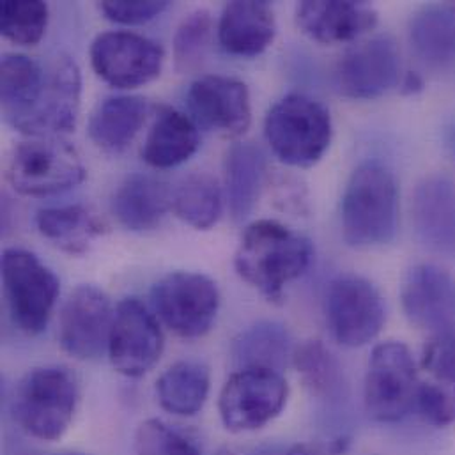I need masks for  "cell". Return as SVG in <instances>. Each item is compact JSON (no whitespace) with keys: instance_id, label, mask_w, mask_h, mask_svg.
I'll use <instances>...</instances> for the list:
<instances>
[{"instance_id":"cell-1","label":"cell","mask_w":455,"mask_h":455,"mask_svg":"<svg viewBox=\"0 0 455 455\" xmlns=\"http://www.w3.org/2000/svg\"><path fill=\"white\" fill-rule=\"evenodd\" d=\"M314 259L310 239L276 220H257L241 234L234 267L267 301L282 303L285 287L305 275Z\"/></svg>"},{"instance_id":"cell-2","label":"cell","mask_w":455,"mask_h":455,"mask_svg":"<svg viewBox=\"0 0 455 455\" xmlns=\"http://www.w3.org/2000/svg\"><path fill=\"white\" fill-rule=\"evenodd\" d=\"M340 222L349 246L374 248L394 241L399 228V185L385 164L369 160L355 169L342 197Z\"/></svg>"},{"instance_id":"cell-3","label":"cell","mask_w":455,"mask_h":455,"mask_svg":"<svg viewBox=\"0 0 455 455\" xmlns=\"http://www.w3.org/2000/svg\"><path fill=\"white\" fill-rule=\"evenodd\" d=\"M78 397L76 376L68 367L43 365L18 381L11 397V413L28 436L57 442L73 422Z\"/></svg>"},{"instance_id":"cell-4","label":"cell","mask_w":455,"mask_h":455,"mask_svg":"<svg viewBox=\"0 0 455 455\" xmlns=\"http://www.w3.org/2000/svg\"><path fill=\"white\" fill-rule=\"evenodd\" d=\"M331 135L330 110L301 92L278 100L264 119V137L273 155L298 169L314 167L328 151Z\"/></svg>"},{"instance_id":"cell-5","label":"cell","mask_w":455,"mask_h":455,"mask_svg":"<svg viewBox=\"0 0 455 455\" xmlns=\"http://www.w3.org/2000/svg\"><path fill=\"white\" fill-rule=\"evenodd\" d=\"M5 180L21 196L50 197L84 183L85 167L62 137H30L12 149Z\"/></svg>"},{"instance_id":"cell-6","label":"cell","mask_w":455,"mask_h":455,"mask_svg":"<svg viewBox=\"0 0 455 455\" xmlns=\"http://www.w3.org/2000/svg\"><path fill=\"white\" fill-rule=\"evenodd\" d=\"M2 283L12 323L27 335L44 331L60 292L55 273L28 250L5 248Z\"/></svg>"},{"instance_id":"cell-7","label":"cell","mask_w":455,"mask_h":455,"mask_svg":"<svg viewBox=\"0 0 455 455\" xmlns=\"http://www.w3.org/2000/svg\"><path fill=\"white\" fill-rule=\"evenodd\" d=\"M420 379L410 347L397 340L372 349L363 401L369 417L381 424L403 420L417 404Z\"/></svg>"},{"instance_id":"cell-8","label":"cell","mask_w":455,"mask_h":455,"mask_svg":"<svg viewBox=\"0 0 455 455\" xmlns=\"http://www.w3.org/2000/svg\"><path fill=\"white\" fill-rule=\"evenodd\" d=\"M151 301L156 315L172 333L183 339H199L217 321L220 291L203 273L174 271L153 285Z\"/></svg>"},{"instance_id":"cell-9","label":"cell","mask_w":455,"mask_h":455,"mask_svg":"<svg viewBox=\"0 0 455 455\" xmlns=\"http://www.w3.org/2000/svg\"><path fill=\"white\" fill-rule=\"evenodd\" d=\"M289 387L282 372L269 369L235 371L219 399L222 424L230 433H251L275 420L285 408Z\"/></svg>"},{"instance_id":"cell-10","label":"cell","mask_w":455,"mask_h":455,"mask_svg":"<svg viewBox=\"0 0 455 455\" xmlns=\"http://www.w3.org/2000/svg\"><path fill=\"white\" fill-rule=\"evenodd\" d=\"M324 310L333 339L346 347L372 342L387 321L381 292L358 275H340L330 282Z\"/></svg>"},{"instance_id":"cell-11","label":"cell","mask_w":455,"mask_h":455,"mask_svg":"<svg viewBox=\"0 0 455 455\" xmlns=\"http://www.w3.org/2000/svg\"><path fill=\"white\" fill-rule=\"evenodd\" d=\"M164 48L137 32L108 30L91 44V64L96 75L116 89H135L160 76Z\"/></svg>"},{"instance_id":"cell-12","label":"cell","mask_w":455,"mask_h":455,"mask_svg":"<svg viewBox=\"0 0 455 455\" xmlns=\"http://www.w3.org/2000/svg\"><path fill=\"white\" fill-rule=\"evenodd\" d=\"M401 82V50L388 34L353 44L335 68V85L351 100H376Z\"/></svg>"},{"instance_id":"cell-13","label":"cell","mask_w":455,"mask_h":455,"mask_svg":"<svg viewBox=\"0 0 455 455\" xmlns=\"http://www.w3.org/2000/svg\"><path fill=\"white\" fill-rule=\"evenodd\" d=\"M164 333L155 314L137 298H124L114 314L108 358L126 378L149 372L164 353Z\"/></svg>"},{"instance_id":"cell-14","label":"cell","mask_w":455,"mask_h":455,"mask_svg":"<svg viewBox=\"0 0 455 455\" xmlns=\"http://www.w3.org/2000/svg\"><path fill=\"white\" fill-rule=\"evenodd\" d=\"M82 76L78 64L66 53L46 64V78L36 107L14 128L28 137H60L76 126L80 112Z\"/></svg>"},{"instance_id":"cell-15","label":"cell","mask_w":455,"mask_h":455,"mask_svg":"<svg viewBox=\"0 0 455 455\" xmlns=\"http://www.w3.org/2000/svg\"><path fill=\"white\" fill-rule=\"evenodd\" d=\"M116 310L110 298L94 285L76 287L59 319V344L76 360H98L108 351Z\"/></svg>"},{"instance_id":"cell-16","label":"cell","mask_w":455,"mask_h":455,"mask_svg":"<svg viewBox=\"0 0 455 455\" xmlns=\"http://www.w3.org/2000/svg\"><path fill=\"white\" fill-rule=\"evenodd\" d=\"M401 301L411 324L433 335L455 328V280L435 264L413 266L401 285Z\"/></svg>"},{"instance_id":"cell-17","label":"cell","mask_w":455,"mask_h":455,"mask_svg":"<svg viewBox=\"0 0 455 455\" xmlns=\"http://www.w3.org/2000/svg\"><path fill=\"white\" fill-rule=\"evenodd\" d=\"M196 121L230 137L243 135L251 123L250 92L244 82L226 75H204L188 91Z\"/></svg>"},{"instance_id":"cell-18","label":"cell","mask_w":455,"mask_h":455,"mask_svg":"<svg viewBox=\"0 0 455 455\" xmlns=\"http://www.w3.org/2000/svg\"><path fill=\"white\" fill-rule=\"evenodd\" d=\"M413 228L420 243L455 259V181L445 174L427 176L413 194Z\"/></svg>"},{"instance_id":"cell-19","label":"cell","mask_w":455,"mask_h":455,"mask_svg":"<svg viewBox=\"0 0 455 455\" xmlns=\"http://www.w3.org/2000/svg\"><path fill=\"white\" fill-rule=\"evenodd\" d=\"M298 27L321 44L349 43L378 23V11L367 2L305 0L296 7Z\"/></svg>"},{"instance_id":"cell-20","label":"cell","mask_w":455,"mask_h":455,"mask_svg":"<svg viewBox=\"0 0 455 455\" xmlns=\"http://www.w3.org/2000/svg\"><path fill=\"white\" fill-rule=\"evenodd\" d=\"M217 30L219 41L228 53L255 57L273 43L276 20L267 2L234 0L224 7Z\"/></svg>"},{"instance_id":"cell-21","label":"cell","mask_w":455,"mask_h":455,"mask_svg":"<svg viewBox=\"0 0 455 455\" xmlns=\"http://www.w3.org/2000/svg\"><path fill=\"white\" fill-rule=\"evenodd\" d=\"M112 210L121 226L135 232L151 230L172 210V190L155 176L132 174L117 188Z\"/></svg>"},{"instance_id":"cell-22","label":"cell","mask_w":455,"mask_h":455,"mask_svg":"<svg viewBox=\"0 0 455 455\" xmlns=\"http://www.w3.org/2000/svg\"><path fill=\"white\" fill-rule=\"evenodd\" d=\"M199 142L197 124L187 114L162 107L146 137L142 160L155 169H172L192 158Z\"/></svg>"},{"instance_id":"cell-23","label":"cell","mask_w":455,"mask_h":455,"mask_svg":"<svg viewBox=\"0 0 455 455\" xmlns=\"http://www.w3.org/2000/svg\"><path fill=\"white\" fill-rule=\"evenodd\" d=\"M149 105L140 96H110L103 100L89 119L91 140L110 153L126 149L146 123Z\"/></svg>"},{"instance_id":"cell-24","label":"cell","mask_w":455,"mask_h":455,"mask_svg":"<svg viewBox=\"0 0 455 455\" xmlns=\"http://www.w3.org/2000/svg\"><path fill=\"white\" fill-rule=\"evenodd\" d=\"M289 330L276 321H259L244 328L232 342L230 356L237 371L269 369L282 372L294 358Z\"/></svg>"},{"instance_id":"cell-25","label":"cell","mask_w":455,"mask_h":455,"mask_svg":"<svg viewBox=\"0 0 455 455\" xmlns=\"http://www.w3.org/2000/svg\"><path fill=\"white\" fill-rule=\"evenodd\" d=\"M266 174V156L253 142H235L226 158V197L234 222H243L253 212Z\"/></svg>"},{"instance_id":"cell-26","label":"cell","mask_w":455,"mask_h":455,"mask_svg":"<svg viewBox=\"0 0 455 455\" xmlns=\"http://www.w3.org/2000/svg\"><path fill=\"white\" fill-rule=\"evenodd\" d=\"M46 78V64L21 55L5 53L0 64V100L7 124L16 128L36 107Z\"/></svg>"},{"instance_id":"cell-27","label":"cell","mask_w":455,"mask_h":455,"mask_svg":"<svg viewBox=\"0 0 455 455\" xmlns=\"http://www.w3.org/2000/svg\"><path fill=\"white\" fill-rule=\"evenodd\" d=\"M212 376L201 362L183 360L171 365L156 381L160 406L176 417L197 415L210 395Z\"/></svg>"},{"instance_id":"cell-28","label":"cell","mask_w":455,"mask_h":455,"mask_svg":"<svg viewBox=\"0 0 455 455\" xmlns=\"http://www.w3.org/2000/svg\"><path fill=\"white\" fill-rule=\"evenodd\" d=\"M36 226L44 239L69 255L85 253L92 241L105 232V224L80 204L41 210Z\"/></svg>"},{"instance_id":"cell-29","label":"cell","mask_w":455,"mask_h":455,"mask_svg":"<svg viewBox=\"0 0 455 455\" xmlns=\"http://www.w3.org/2000/svg\"><path fill=\"white\" fill-rule=\"evenodd\" d=\"M410 41L426 64L443 68L455 59V11L452 5H426L410 21Z\"/></svg>"},{"instance_id":"cell-30","label":"cell","mask_w":455,"mask_h":455,"mask_svg":"<svg viewBox=\"0 0 455 455\" xmlns=\"http://www.w3.org/2000/svg\"><path fill=\"white\" fill-rule=\"evenodd\" d=\"M224 197L219 181L208 172H194L172 188V212L199 230H210L222 217Z\"/></svg>"},{"instance_id":"cell-31","label":"cell","mask_w":455,"mask_h":455,"mask_svg":"<svg viewBox=\"0 0 455 455\" xmlns=\"http://www.w3.org/2000/svg\"><path fill=\"white\" fill-rule=\"evenodd\" d=\"M292 362L312 397L331 404L344 401L347 387L342 367L321 340L301 344Z\"/></svg>"},{"instance_id":"cell-32","label":"cell","mask_w":455,"mask_h":455,"mask_svg":"<svg viewBox=\"0 0 455 455\" xmlns=\"http://www.w3.org/2000/svg\"><path fill=\"white\" fill-rule=\"evenodd\" d=\"M215 23L208 9H196L183 18L174 34V64L180 73H190L201 68L204 62Z\"/></svg>"},{"instance_id":"cell-33","label":"cell","mask_w":455,"mask_h":455,"mask_svg":"<svg viewBox=\"0 0 455 455\" xmlns=\"http://www.w3.org/2000/svg\"><path fill=\"white\" fill-rule=\"evenodd\" d=\"M50 11L39 0H9L0 5V30L14 44H37L48 27Z\"/></svg>"},{"instance_id":"cell-34","label":"cell","mask_w":455,"mask_h":455,"mask_svg":"<svg viewBox=\"0 0 455 455\" xmlns=\"http://www.w3.org/2000/svg\"><path fill=\"white\" fill-rule=\"evenodd\" d=\"M133 455H203L197 443L158 419L142 422L135 433Z\"/></svg>"},{"instance_id":"cell-35","label":"cell","mask_w":455,"mask_h":455,"mask_svg":"<svg viewBox=\"0 0 455 455\" xmlns=\"http://www.w3.org/2000/svg\"><path fill=\"white\" fill-rule=\"evenodd\" d=\"M426 422L436 427L455 424V385L436 379L420 381L417 404Z\"/></svg>"},{"instance_id":"cell-36","label":"cell","mask_w":455,"mask_h":455,"mask_svg":"<svg viewBox=\"0 0 455 455\" xmlns=\"http://www.w3.org/2000/svg\"><path fill=\"white\" fill-rule=\"evenodd\" d=\"M422 369L431 379L455 385V328L429 339L422 351Z\"/></svg>"},{"instance_id":"cell-37","label":"cell","mask_w":455,"mask_h":455,"mask_svg":"<svg viewBox=\"0 0 455 455\" xmlns=\"http://www.w3.org/2000/svg\"><path fill=\"white\" fill-rule=\"evenodd\" d=\"M100 11L110 21L121 25H140L160 16L167 7V0H103Z\"/></svg>"},{"instance_id":"cell-38","label":"cell","mask_w":455,"mask_h":455,"mask_svg":"<svg viewBox=\"0 0 455 455\" xmlns=\"http://www.w3.org/2000/svg\"><path fill=\"white\" fill-rule=\"evenodd\" d=\"M424 89V80L417 73H408L403 82V92L404 94H417Z\"/></svg>"},{"instance_id":"cell-39","label":"cell","mask_w":455,"mask_h":455,"mask_svg":"<svg viewBox=\"0 0 455 455\" xmlns=\"http://www.w3.org/2000/svg\"><path fill=\"white\" fill-rule=\"evenodd\" d=\"M287 449H282V447H276V445H267V447H260L257 449L255 452H251L250 455H285Z\"/></svg>"},{"instance_id":"cell-40","label":"cell","mask_w":455,"mask_h":455,"mask_svg":"<svg viewBox=\"0 0 455 455\" xmlns=\"http://www.w3.org/2000/svg\"><path fill=\"white\" fill-rule=\"evenodd\" d=\"M285 455H321L317 454L312 447H308V445H294V447H291V449H287V452Z\"/></svg>"},{"instance_id":"cell-41","label":"cell","mask_w":455,"mask_h":455,"mask_svg":"<svg viewBox=\"0 0 455 455\" xmlns=\"http://www.w3.org/2000/svg\"><path fill=\"white\" fill-rule=\"evenodd\" d=\"M57 455H89V454H84V452H62V454H57Z\"/></svg>"},{"instance_id":"cell-42","label":"cell","mask_w":455,"mask_h":455,"mask_svg":"<svg viewBox=\"0 0 455 455\" xmlns=\"http://www.w3.org/2000/svg\"><path fill=\"white\" fill-rule=\"evenodd\" d=\"M452 7H454V11H455V4H452Z\"/></svg>"}]
</instances>
